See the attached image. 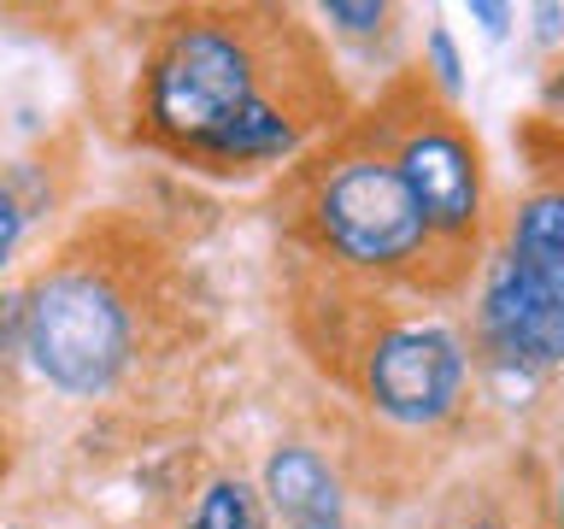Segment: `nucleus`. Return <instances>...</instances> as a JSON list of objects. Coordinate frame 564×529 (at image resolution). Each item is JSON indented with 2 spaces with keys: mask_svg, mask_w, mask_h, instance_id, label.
Segmentation results:
<instances>
[{
  "mask_svg": "<svg viewBox=\"0 0 564 529\" xmlns=\"http://www.w3.org/2000/svg\"><path fill=\"white\" fill-rule=\"evenodd\" d=\"M470 12H476V18H482V24H488L494 35H506V18H511L506 7H470Z\"/></svg>",
  "mask_w": 564,
  "mask_h": 529,
  "instance_id": "nucleus-13",
  "label": "nucleus"
},
{
  "mask_svg": "<svg viewBox=\"0 0 564 529\" xmlns=\"http://www.w3.org/2000/svg\"><path fill=\"white\" fill-rule=\"evenodd\" d=\"M264 95L253 83V47L224 24H183L153 60L148 118L176 148L200 153L229 118H241Z\"/></svg>",
  "mask_w": 564,
  "mask_h": 529,
  "instance_id": "nucleus-1",
  "label": "nucleus"
},
{
  "mask_svg": "<svg viewBox=\"0 0 564 529\" xmlns=\"http://www.w3.org/2000/svg\"><path fill=\"white\" fill-rule=\"evenodd\" d=\"M400 183L412 188V201L423 212V229H470L476 224V153L453 130H417L400 148Z\"/></svg>",
  "mask_w": 564,
  "mask_h": 529,
  "instance_id": "nucleus-6",
  "label": "nucleus"
},
{
  "mask_svg": "<svg viewBox=\"0 0 564 529\" xmlns=\"http://www.w3.org/2000/svg\"><path fill=\"white\" fill-rule=\"evenodd\" d=\"M317 229L352 264H400L423 247V212L388 159H347L317 188Z\"/></svg>",
  "mask_w": 564,
  "mask_h": 529,
  "instance_id": "nucleus-3",
  "label": "nucleus"
},
{
  "mask_svg": "<svg viewBox=\"0 0 564 529\" xmlns=\"http://www.w3.org/2000/svg\"><path fill=\"white\" fill-rule=\"evenodd\" d=\"M18 236H24V212H18V201H12V188L0 183V264L12 259V247H18Z\"/></svg>",
  "mask_w": 564,
  "mask_h": 529,
  "instance_id": "nucleus-10",
  "label": "nucleus"
},
{
  "mask_svg": "<svg viewBox=\"0 0 564 529\" xmlns=\"http://www.w3.org/2000/svg\"><path fill=\"white\" fill-rule=\"evenodd\" d=\"M329 24H341V30H377L382 24V7H370V0H359V7H347V0H335V7H324Z\"/></svg>",
  "mask_w": 564,
  "mask_h": 529,
  "instance_id": "nucleus-11",
  "label": "nucleus"
},
{
  "mask_svg": "<svg viewBox=\"0 0 564 529\" xmlns=\"http://www.w3.org/2000/svg\"><path fill=\"white\" fill-rule=\"evenodd\" d=\"M430 60H435V77L447 83V88H458V53H453V35L447 30L430 35Z\"/></svg>",
  "mask_w": 564,
  "mask_h": 529,
  "instance_id": "nucleus-12",
  "label": "nucleus"
},
{
  "mask_svg": "<svg viewBox=\"0 0 564 529\" xmlns=\"http://www.w3.org/2000/svg\"><path fill=\"white\" fill-rule=\"evenodd\" d=\"M370 400L400 423H435L453 412V400L465 395V347L447 330L412 324L394 330L370 347L365 365Z\"/></svg>",
  "mask_w": 564,
  "mask_h": 529,
  "instance_id": "nucleus-4",
  "label": "nucleus"
},
{
  "mask_svg": "<svg viewBox=\"0 0 564 529\" xmlns=\"http://www.w3.org/2000/svg\"><path fill=\"white\" fill-rule=\"evenodd\" d=\"M511 259H518L529 277H541L546 289H564V206H558V194H535V201L518 212Z\"/></svg>",
  "mask_w": 564,
  "mask_h": 529,
  "instance_id": "nucleus-8",
  "label": "nucleus"
},
{
  "mask_svg": "<svg viewBox=\"0 0 564 529\" xmlns=\"http://www.w3.org/2000/svg\"><path fill=\"white\" fill-rule=\"evenodd\" d=\"M482 335L506 365H553L564 353V289H546L518 259H500L482 289Z\"/></svg>",
  "mask_w": 564,
  "mask_h": 529,
  "instance_id": "nucleus-5",
  "label": "nucleus"
},
{
  "mask_svg": "<svg viewBox=\"0 0 564 529\" xmlns=\"http://www.w3.org/2000/svg\"><path fill=\"white\" fill-rule=\"evenodd\" d=\"M264 494L289 529H341V488L312 447H282L264 465Z\"/></svg>",
  "mask_w": 564,
  "mask_h": 529,
  "instance_id": "nucleus-7",
  "label": "nucleus"
},
{
  "mask_svg": "<svg viewBox=\"0 0 564 529\" xmlns=\"http://www.w3.org/2000/svg\"><path fill=\"white\" fill-rule=\"evenodd\" d=\"M24 342L47 382H59L65 395H95L118 377L130 353V317L100 277L65 271L35 289L24 312Z\"/></svg>",
  "mask_w": 564,
  "mask_h": 529,
  "instance_id": "nucleus-2",
  "label": "nucleus"
},
{
  "mask_svg": "<svg viewBox=\"0 0 564 529\" xmlns=\"http://www.w3.org/2000/svg\"><path fill=\"white\" fill-rule=\"evenodd\" d=\"M188 529H259L253 494H247L241 483H212V488L200 494V511H194Z\"/></svg>",
  "mask_w": 564,
  "mask_h": 529,
  "instance_id": "nucleus-9",
  "label": "nucleus"
}]
</instances>
